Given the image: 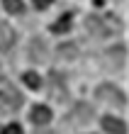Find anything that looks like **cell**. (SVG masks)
I'll return each mask as SVG.
<instances>
[{
	"instance_id": "13",
	"label": "cell",
	"mask_w": 129,
	"mask_h": 134,
	"mask_svg": "<svg viewBox=\"0 0 129 134\" xmlns=\"http://www.w3.org/2000/svg\"><path fill=\"white\" fill-rule=\"evenodd\" d=\"M25 83L29 85V88H32V90H37V88H39V85H42V81H39V76L34 73V71H32V73H25Z\"/></svg>"
},
{
	"instance_id": "7",
	"label": "cell",
	"mask_w": 129,
	"mask_h": 134,
	"mask_svg": "<svg viewBox=\"0 0 129 134\" xmlns=\"http://www.w3.org/2000/svg\"><path fill=\"white\" fill-rule=\"evenodd\" d=\"M15 29H10L7 25H0V49L3 51H10L12 46H15Z\"/></svg>"
},
{
	"instance_id": "1",
	"label": "cell",
	"mask_w": 129,
	"mask_h": 134,
	"mask_svg": "<svg viewBox=\"0 0 129 134\" xmlns=\"http://www.w3.org/2000/svg\"><path fill=\"white\" fill-rule=\"evenodd\" d=\"M22 102L25 98L15 85H0V112H17Z\"/></svg>"
},
{
	"instance_id": "12",
	"label": "cell",
	"mask_w": 129,
	"mask_h": 134,
	"mask_svg": "<svg viewBox=\"0 0 129 134\" xmlns=\"http://www.w3.org/2000/svg\"><path fill=\"white\" fill-rule=\"evenodd\" d=\"M59 56H61V59H73V56H76V46H73V44L59 46Z\"/></svg>"
},
{
	"instance_id": "11",
	"label": "cell",
	"mask_w": 129,
	"mask_h": 134,
	"mask_svg": "<svg viewBox=\"0 0 129 134\" xmlns=\"http://www.w3.org/2000/svg\"><path fill=\"white\" fill-rule=\"evenodd\" d=\"M3 5H5V10L7 12H12V15H20L22 12V0H3Z\"/></svg>"
},
{
	"instance_id": "3",
	"label": "cell",
	"mask_w": 129,
	"mask_h": 134,
	"mask_svg": "<svg viewBox=\"0 0 129 134\" xmlns=\"http://www.w3.org/2000/svg\"><path fill=\"white\" fill-rule=\"evenodd\" d=\"M102 129L107 134H127V124L119 120V117L107 115V117H102Z\"/></svg>"
},
{
	"instance_id": "2",
	"label": "cell",
	"mask_w": 129,
	"mask_h": 134,
	"mask_svg": "<svg viewBox=\"0 0 129 134\" xmlns=\"http://www.w3.org/2000/svg\"><path fill=\"white\" fill-rule=\"evenodd\" d=\"M98 98L102 100V102H112V105H117V107H124V93L119 90V88H115V85H100L98 88Z\"/></svg>"
},
{
	"instance_id": "4",
	"label": "cell",
	"mask_w": 129,
	"mask_h": 134,
	"mask_svg": "<svg viewBox=\"0 0 129 134\" xmlns=\"http://www.w3.org/2000/svg\"><path fill=\"white\" fill-rule=\"evenodd\" d=\"M29 59L37 61V64H42V61L49 59V54H46V44L42 39H32L29 42Z\"/></svg>"
},
{
	"instance_id": "8",
	"label": "cell",
	"mask_w": 129,
	"mask_h": 134,
	"mask_svg": "<svg viewBox=\"0 0 129 134\" xmlns=\"http://www.w3.org/2000/svg\"><path fill=\"white\" fill-rule=\"evenodd\" d=\"M71 25H73V17H71V12H66V15H61V17L51 25V32H56V34L71 32Z\"/></svg>"
},
{
	"instance_id": "9",
	"label": "cell",
	"mask_w": 129,
	"mask_h": 134,
	"mask_svg": "<svg viewBox=\"0 0 129 134\" xmlns=\"http://www.w3.org/2000/svg\"><path fill=\"white\" fill-rule=\"evenodd\" d=\"M85 25H88V29H90V32H93L95 37H105V34H112L110 29L102 25V20H100V17H88V22H85Z\"/></svg>"
},
{
	"instance_id": "5",
	"label": "cell",
	"mask_w": 129,
	"mask_h": 134,
	"mask_svg": "<svg viewBox=\"0 0 129 134\" xmlns=\"http://www.w3.org/2000/svg\"><path fill=\"white\" fill-rule=\"evenodd\" d=\"M49 120H51V110L46 105H34L29 110V122L32 124H46Z\"/></svg>"
},
{
	"instance_id": "6",
	"label": "cell",
	"mask_w": 129,
	"mask_h": 134,
	"mask_svg": "<svg viewBox=\"0 0 129 134\" xmlns=\"http://www.w3.org/2000/svg\"><path fill=\"white\" fill-rule=\"evenodd\" d=\"M105 64H110L115 68H122V64H124V46L107 49V54H105Z\"/></svg>"
},
{
	"instance_id": "14",
	"label": "cell",
	"mask_w": 129,
	"mask_h": 134,
	"mask_svg": "<svg viewBox=\"0 0 129 134\" xmlns=\"http://www.w3.org/2000/svg\"><path fill=\"white\" fill-rule=\"evenodd\" d=\"M0 134H22V127H20V124H7Z\"/></svg>"
},
{
	"instance_id": "10",
	"label": "cell",
	"mask_w": 129,
	"mask_h": 134,
	"mask_svg": "<svg viewBox=\"0 0 129 134\" xmlns=\"http://www.w3.org/2000/svg\"><path fill=\"white\" fill-rule=\"evenodd\" d=\"M73 117H76L78 122H88V120L93 117V110H88L83 102H78V105H76V110H73Z\"/></svg>"
},
{
	"instance_id": "15",
	"label": "cell",
	"mask_w": 129,
	"mask_h": 134,
	"mask_svg": "<svg viewBox=\"0 0 129 134\" xmlns=\"http://www.w3.org/2000/svg\"><path fill=\"white\" fill-rule=\"evenodd\" d=\"M32 3H34V7L44 10V7H49V5H51V0H32Z\"/></svg>"
}]
</instances>
